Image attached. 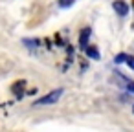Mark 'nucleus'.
I'll return each instance as SVG.
<instances>
[{
    "instance_id": "6e6552de",
    "label": "nucleus",
    "mask_w": 134,
    "mask_h": 132,
    "mask_svg": "<svg viewBox=\"0 0 134 132\" xmlns=\"http://www.w3.org/2000/svg\"><path fill=\"white\" fill-rule=\"evenodd\" d=\"M74 4V0H61V8H68Z\"/></svg>"
},
{
    "instance_id": "39448f33",
    "label": "nucleus",
    "mask_w": 134,
    "mask_h": 132,
    "mask_svg": "<svg viewBox=\"0 0 134 132\" xmlns=\"http://www.w3.org/2000/svg\"><path fill=\"white\" fill-rule=\"evenodd\" d=\"M22 88H24V81H19V83H15V84H13V94H15L19 99L24 95V90H22Z\"/></svg>"
},
{
    "instance_id": "1a4fd4ad",
    "label": "nucleus",
    "mask_w": 134,
    "mask_h": 132,
    "mask_svg": "<svg viewBox=\"0 0 134 132\" xmlns=\"http://www.w3.org/2000/svg\"><path fill=\"white\" fill-rule=\"evenodd\" d=\"M129 90H130V92H134V83H129Z\"/></svg>"
},
{
    "instance_id": "9d476101",
    "label": "nucleus",
    "mask_w": 134,
    "mask_h": 132,
    "mask_svg": "<svg viewBox=\"0 0 134 132\" xmlns=\"http://www.w3.org/2000/svg\"><path fill=\"white\" fill-rule=\"evenodd\" d=\"M132 112H134V105H132Z\"/></svg>"
},
{
    "instance_id": "423d86ee",
    "label": "nucleus",
    "mask_w": 134,
    "mask_h": 132,
    "mask_svg": "<svg viewBox=\"0 0 134 132\" xmlns=\"http://www.w3.org/2000/svg\"><path fill=\"white\" fill-rule=\"evenodd\" d=\"M127 57H129L127 53H118V55H116V59H114V62H116V64H121V62H125V61H127Z\"/></svg>"
},
{
    "instance_id": "20e7f679",
    "label": "nucleus",
    "mask_w": 134,
    "mask_h": 132,
    "mask_svg": "<svg viewBox=\"0 0 134 132\" xmlns=\"http://www.w3.org/2000/svg\"><path fill=\"white\" fill-rule=\"evenodd\" d=\"M85 51H86V55H88V57H92L94 61L101 59V53H99V50H97L96 46H86V48H85Z\"/></svg>"
},
{
    "instance_id": "0eeeda50",
    "label": "nucleus",
    "mask_w": 134,
    "mask_h": 132,
    "mask_svg": "<svg viewBox=\"0 0 134 132\" xmlns=\"http://www.w3.org/2000/svg\"><path fill=\"white\" fill-rule=\"evenodd\" d=\"M125 62H127V64H129V68H130V70H134V57H130V55H129V57H127V61H125Z\"/></svg>"
},
{
    "instance_id": "7ed1b4c3",
    "label": "nucleus",
    "mask_w": 134,
    "mask_h": 132,
    "mask_svg": "<svg viewBox=\"0 0 134 132\" xmlns=\"http://www.w3.org/2000/svg\"><path fill=\"white\" fill-rule=\"evenodd\" d=\"M112 8H114V11H116L118 15H121V17H125V15L129 13V6L123 2V0H116V2L112 4Z\"/></svg>"
},
{
    "instance_id": "f257e3e1",
    "label": "nucleus",
    "mask_w": 134,
    "mask_h": 132,
    "mask_svg": "<svg viewBox=\"0 0 134 132\" xmlns=\"http://www.w3.org/2000/svg\"><path fill=\"white\" fill-rule=\"evenodd\" d=\"M63 94H64V90H63V88H55V90H52L50 94H46L44 97L37 99V101H35V105H39V106H44V105H53V103H57V101L63 97Z\"/></svg>"
},
{
    "instance_id": "f03ea898",
    "label": "nucleus",
    "mask_w": 134,
    "mask_h": 132,
    "mask_svg": "<svg viewBox=\"0 0 134 132\" xmlns=\"http://www.w3.org/2000/svg\"><path fill=\"white\" fill-rule=\"evenodd\" d=\"M90 35H92V30H90V28H83V30H81V33H79V46H81V48H86V46H88Z\"/></svg>"
}]
</instances>
